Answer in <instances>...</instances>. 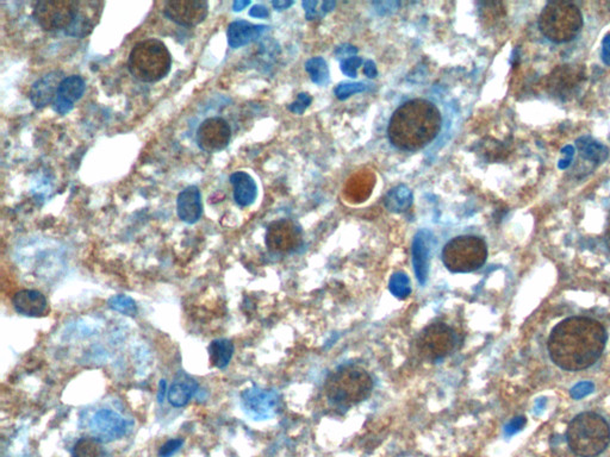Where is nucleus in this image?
Instances as JSON below:
<instances>
[{"label": "nucleus", "mask_w": 610, "mask_h": 457, "mask_svg": "<svg viewBox=\"0 0 610 457\" xmlns=\"http://www.w3.org/2000/svg\"><path fill=\"white\" fill-rule=\"evenodd\" d=\"M184 444V439L181 438H174L166 442L164 446H161L159 450V457H171L178 451V450Z\"/></svg>", "instance_id": "obj_35"}, {"label": "nucleus", "mask_w": 610, "mask_h": 457, "mask_svg": "<svg viewBox=\"0 0 610 457\" xmlns=\"http://www.w3.org/2000/svg\"><path fill=\"white\" fill-rule=\"evenodd\" d=\"M606 244H608V246H610V215H609V219H608V225H606Z\"/></svg>", "instance_id": "obj_47"}, {"label": "nucleus", "mask_w": 610, "mask_h": 457, "mask_svg": "<svg viewBox=\"0 0 610 457\" xmlns=\"http://www.w3.org/2000/svg\"><path fill=\"white\" fill-rule=\"evenodd\" d=\"M524 425H526V418L524 417H517V418L512 419L508 425L505 426V435L507 436H512V435H515L519 431L522 430V428Z\"/></svg>", "instance_id": "obj_39"}, {"label": "nucleus", "mask_w": 610, "mask_h": 457, "mask_svg": "<svg viewBox=\"0 0 610 457\" xmlns=\"http://www.w3.org/2000/svg\"><path fill=\"white\" fill-rule=\"evenodd\" d=\"M102 3L98 1H78L77 15L71 27L65 32L66 35L77 39H82L90 35L98 22L102 12Z\"/></svg>", "instance_id": "obj_13"}, {"label": "nucleus", "mask_w": 610, "mask_h": 457, "mask_svg": "<svg viewBox=\"0 0 610 457\" xmlns=\"http://www.w3.org/2000/svg\"><path fill=\"white\" fill-rule=\"evenodd\" d=\"M234 343L227 338L212 340L207 348L212 366L219 369L227 368L234 355Z\"/></svg>", "instance_id": "obj_24"}, {"label": "nucleus", "mask_w": 610, "mask_h": 457, "mask_svg": "<svg viewBox=\"0 0 610 457\" xmlns=\"http://www.w3.org/2000/svg\"><path fill=\"white\" fill-rule=\"evenodd\" d=\"M103 446L98 438L82 437L77 441L72 457H102Z\"/></svg>", "instance_id": "obj_28"}, {"label": "nucleus", "mask_w": 610, "mask_h": 457, "mask_svg": "<svg viewBox=\"0 0 610 457\" xmlns=\"http://www.w3.org/2000/svg\"><path fill=\"white\" fill-rule=\"evenodd\" d=\"M249 15L255 18H266L268 16V10L262 5H254L249 11Z\"/></svg>", "instance_id": "obj_42"}, {"label": "nucleus", "mask_w": 610, "mask_h": 457, "mask_svg": "<svg viewBox=\"0 0 610 457\" xmlns=\"http://www.w3.org/2000/svg\"><path fill=\"white\" fill-rule=\"evenodd\" d=\"M373 390V380L364 368L349 364L332 371L325 383V397L337 407L354 406L364 402Z\"/></svg>", "instance_id": "obj_3"}, {"label": "nucleus", "mask_w": 610, "mask_h": 457, "mask_svg": "<svg viewBox=\"0 0 610 457\" xmlns=\"http://www.w3.org/2000/svg\"><path fill=\"white\" fill-rule=\"evenodd\" d=\"M91 428L100 437L108 438L111 441L124 436L128 424L121 414L110 409H103L94 414Z\"/></svg>", "instance_id": "obj_15"}, {"label": "nucleus", "mask_w": 610, "mask_h": 457, "mask_svg": "<svg viewBox=\"0 0 610 457\" xmlns=\"http://www.w3.org/2000/svg\"><path fill=\"white\" fill-rule=\"evenodd\" d=\"M606 342V332L601 323L587 317H572L552 330L548 352L562 369L583 371L599 359Z\"/></svg>", "instance_id": "obj_1"}, {"label": "nucleus", "mask_w": 610, "mask_h": 457, "mask_svg": "<svg viewBox=\"0 0 610 457\" xmlns=\"http://www.w3.org/2000/svg\"><path fill=\"white\" fill-rule=\"evenodd\" d=\"M356 53H358V49L351 46V44H344V46H341V47L337 49V55L339 56V59L342 60V61L349 59L351 55H356Z\"/></svg>", "instance_id": "obj_40"}, {"label": "nucleus", "mask_w": 610, "mask_h": 457, "mask_svg": "<svg viewBox=\"0 0 610 457\" xmlns=\"http://www.w3.org/2000/svg\"><path fill=\"white\" fill-rule=\"evenodd\" d=\"M583 27V15L577 5L557 0L545 5L539 16V29L554 44H567L578 36Z\"/></svg>", "instance_id": "obj_5"}, {"label": "nucleus", "mask_w": 610, "mask_h": 457, "mask_svg": "<svg viewBox=\"0 0 610 457\" xmlns=\"http://www.w3.org/2000/svg\"><path fill=\"white\" fill-rule=\"evenodd\" d=\"M305 69L309 73L310 78L316 85L323 86L329 81L328 65L325 62V59L322 58H313L308 62L305 63Z\"/></svg>", "instance_id": "obj_29"}, {"label": "nucleus", "mask_w": 610, "mask_h": 457, "mask_svg": "<svg viewBox=\"0 0 610 457\" xmlns=\"http://www.w3.org/2000/svg\"><path fill=\"white\" fill-rule=\"evenodd\" d=\"M172 67V55L161 41L145 39L131 49L128 60L130 74L138 81H160Z\"/></svg>", "instance_id": "obj_6"}, {"label": "nucleus", "mask_w": 610, "mask_h": 457, "mask_svg": "<svg viewBox=\"0 0 610 457\" xmlns=\"http://www.w3.org/2000/svg\"><path fill=\"white\" fill-rule=\"evenodd\" d=\"M441 256L443 265L452 273H472L484 266L488 246L477 236H458L447 243Z\"/></svg>", "instance_id": "obj_7"}, {"label": "nucleus", "mask_w": 610, "mask_h": 457, "mask_svg": "<svg viewBox=\"0 0 610 457\" xmlns=\"http://www.w3.org/2000/svg\"><path fill=\"white\" fill-rule=\"evenodd\" d=\"M310 102H311V97L309 94H298L297 100L290 105V111H292L294 114H301L310 105Z\"/></svg>", "instance_id": "obj_36"}, {"label": "nucleus", "mask_w": 610, "mask_h": 457, "mask_svg": "<svg viewBox=\"0 0 610 457\" xmlns=\"http://www.w3.org/2000/svg\"><path fill=\"white\" fill-rule=\"evenodd\" d=\"M376 185V175L371 171H360L349 178L344 186V197L351 203H363L371 196Z\"/></svg>", "instance_id": "obj_20"}, {"label": "nucleus", "mask_w": 610, "mask_h": 457, "mask_svg": "<svg viewBox=\"0 0 610 457\" xmlns=\"http://www.w3.org/2000/svg\"><path fill=\"white\" fill-rule=\"evenodd\" d=\"M231 138V126L223 118H207L197 131V143L203 152H221L227 148Z\"/></svg>", "instance_id": "obj_12"}, {"label": "nucleus", "mask_w": 610, "mask_h": 457, "mask_svg": "<svg viewBox=\"0 0 610 457\" xmlns=\"http://www.w3.org/2000/svg\"><path fill=\"white\" fill-rule=\"evenodd\" d=\"M231 183L234 187V199L238 205L247 207L254 203L258 194V188L254 179L245 172L231 174Z\"/></svg>", "instance_id": "obj_23"}, {"label": "nucleus", "mask_w": 610, "mask_h": 457, "mask_svg": "<svg viewBox=\"0 0 610 457\" xmlns=\"http://www.w3.org/2000/svg\"><path fill=\"white\" fill-rule=\"evenodd\" d=\"M86 90L85 80L79 75H71L63 79L60 84L56 98L53 102V110L59 114H67L74 107L75 102L82 98Z\"/></svg>", "instance_id": "obj_14"}, {"label": "nucleus", "mask_w": 610, "mask_h": 457, "mask_svg": "<svg viewBox=\"0 0 610 457\" xmlns=\"http://www.w3.org/2000/svg\"><path fill=\"white\" fill-rule=\"evenodd\" d=\"M413 260H414L415 272L417 274L420 282H424L428 270V262H429V248L427 244L426 234L420 232L415 237L414 246H413Z\"/></svg>", "instance_id": "obj_26"}, {"label": "nucleus", "mask_w": 610, "mask_h": 457, "mask_svg": "<svg viewBox=\"0 0 610 457\" xmlns=\"http://www.w3.org/2000/svg\"><path fill=\"white\" fill-rule=\"evenodd\" d=\"M392 292L395 294H408L409 293V282H408L407 275L402 273H397L394 275L391 280Z\"/></svg>", "instance_id": "obj_33"}, {"label": "nucleus", "mask_w": 610, "mask_h": 457, "mask_svg": "<svg viewBox=\"0 0 610 457\" xmlns=\"http://www.w3.org/2000/svg\"><path fill=\"white\" fill-rule=\"evenodd\" d=\"M592 391H594V383H579L572 388L571 397L576 400H578V399L584 398L588 395H590Z\"/></svg>", "instance_id": "obj_37"}, {"label": "nucleus", "mask_w": 610, "mask_h": 457, "mask_svg": "<svg viewBox=\"0 0 610 457\" xmlns=\"http://www.w3.org/2000/svg\"><path fill=\"white\" fill-rule=\"evenodd\" d=\"M267 27L255 25L247 20H235L228 27V44L233 49L251 44L265 32Z\"/></svg>", "instance_id": "obj_21"}, {"label": "nucleus", "mask_w": 610, "mask_h": 457, "mask_svg": "<svg viewBox=\"0 0 610 457\" xmlns=\"http://www.w3.org/2000/svg\"><path fill=\"white\" fill-rule=\"evenodd\" d=\"M198 391V383L196 380L192 379L191 376L185 374L184 371H179L173 381L172 386L169 388V404L174 407H184L190 403L195 395Z\"/></svg>", "instance_id": "obj_22"}, {"label": "nucleus", "mask_w": 610, "mask_h": 457, "mask_svg": "<svg viewBox=\"0 0 610 457\" xmlns=\"http://www.w3.org/2000/svg\"><path fill=\"white\" fill-rule=\"evenodd\" d=\"M413 200H414L413 192L407 186L399 185L387 193L385 197V206L389 211L401 213L407 211L411 206Z\"/></svg>", "instance_id": "obj_27"}, {"label": "nucleus", "mask_w": 610, "mask_h": 457, "mask_svg": "<svg viewBox=\"0 0 610 457\" xmlns=\"http://www.w3.org/2000/svg\"><path fill=\"white\" fill-rule=\"evenodd\" d=\"M566 438L570 449L577 456H597L609 444V424L599 414L584 412L570 423Z\"/></svg>", "instance_id": "obj_4"}, {"label": "nucleus", "mask_w": 610, "mask_h": 457, "mask_svg": "<svg viewBox=\"0 0 610 457\" xmlns=\"http://www.w3.org/2000/svg\"><path fill=\"white\" fill-rule=\"evenodd\" d=\"M364 72L365 74L368 75V78H376L377 74H378L376 65H375L373 61H368V62L365 63Z\"/></svg>", "instance_id": "obj_43"}, {"label": "nucleus", "mask_w": 610, "mask_h": 457, "mask_svg": "<svg viewBox=\"0 0 610 457\" xmlns=\"http://www.w3.org/2000/svg\"><path fill=\"white\" fill-rule=\"evenodd\" d=\"M266 246L271 251L286 254L297 251L301 246V231L290 219H280L267 227Z\"/></svg>", "instance_id": "obj_10"}, {"label": "nucleus", "mask_w": 610, "mask_h": 457, "mask_svg": "<svg viewBox=\"0 0 610 457\" xmlns=\"http://www.w3.org/2000/svg\"><path fill=\"white\" fill-rule=\"evenodd\" d=\"M601 58H602V61L604 62V65L610 66V34L606 35V37L603 39Z\"/></svg>", "instance_id": "obj_41"}, {"label": "nucleus", "mask_w": 610, "mask_h": 457, "mask_svg": "<svg viewBox=\"0 0 610 457\" xmlns=\"http://www.w3.org/2000/svg\"><path fill=\"white\" fill-rule=\"evenodd\" d=\"M63 79L65 78H63V73L58 71L51 72L49 74L39 79L32 85L29 94L32 105L35 106L36 109H44L51 102H54L60 84Z\"/></svg>", "instance_id": "obj_17"}, {"label": "nucleus", "mask_w": 610, "mask_h": 457, "mask_svg": "<svg viewBox=\"0 0 610 457\" xmlns=\"http://www.w3.org/2000/svg\"><path fill=\"white\" fill-rule=\"evenodd\" d=\"M251 4V1H235L234 5H233V8H234V11H242L243 8L248 6V5Z\"/></svg>", "instance_id": "obj_45"}, {"label": "nucleus", "mask_w": 610, "mask_h": 457, "mask_svg": "<svg viewBox=\"0 0 610 457\" xmlns=\"http://www.w3.org/2000/svg\"><path fill=\"white\" fill-rule=\"evenodd\" d=\"M109 306L124 316L133 317L137 313L136 303L129 296H123V294L115 296L110 299Z\"/></svg>", "instance_id": "obj_31"}, {"label": "nucleus", "mask_w": 610, "mask_h": 457, "mask_svg": "<svg viewBox=\"0 0 610 457\" xmlns=\"http://www.w3.org/2000/svg\"><path fill=\"white\" fill-rule=\"evenodd\" d=\"M361 63H363L361 58L352 56V58H349V59L341 61V71L344 72V74L347 75V77L356 78V71H358V68L361 66Z\"/></svg>", "instance_id": "obj_34"}, {"label": "nucleus", "mask_w": 610, "mask_h": 457, "mask_svg": "<svg viewBox=\"0 0 610 457\" xmlns=\"http://www.w3.org/2000/svg\"><path fill=\"white\" fill-rule=\"evenodd\" d=\"M12 305L24 317L44 316L48 310L47 298L36 289H20L13 294Z\"/></svg>", "instance_id": "obj_18"}, {"label": "nucleus", "mask_w": 610, "mask_h": 457, "mask_svg": "<svg viewBox=\"0 0 610 457\" xmlns=\"http://www.w3.org/2000/svg\"><path fill=\"white\" fill-rule=\"evenodd\" d=\"M576 147L578 148L580 157L596 164H602L609 155V149L590 136L579 137L576 141Z\"/></svg>", "instance_id": "obj_25"}, {"label": "nucleus", "mask_w": 610, "mask_h": 457, "mask_svg": "<svg viewBox=\"0 0 610 457\" xmlns=\"http://www.w3.org/2000/svg\"><path fill=\"white\" fill-rule=\"evenodd\" d=\"M562 154L564 155V159L559 161L558 168L566 169L571 164L572 159L575 157V147H572V145L564 147Z\"/></svg>", "instance_id": "obj_38"}, {"label": "nucleus", "mask_w": 610, "mask_h": 457, "mask_svg": "<svg viewBox=\"0 0 610 457\" xmlns=\"http://www.w3.org/2000/svg\"><path fill=\"white\" fill-rule=\"evenodd\" d=\"M273 5V8L275 10H285V8H289L290 6H292L294 5V1H287V0H275L272 3Z\"/></svg>", "instance_id": "obj_44"}, {"label": "nucleus", "mask_w": 610, "mask_h": 457, "mask_svg": "<svg viewBox=\"0 0 610 457\" xmlns=\"http://www.w3.org/2000/svg\"><path fill=\"white\" fill-rule=\"evenodd\" d=\"M455 333L443 323L427 326L416 342L420 355L428 361H438L450 355L455 347Z\"/></svg>", "instance_id": "obj_9"}, {"label": "nucleus", "mask_w": 610, "mask_h": 457, "mask_svg": "<svg viewBox=\"0 0 610 457\" xmlns=\"http://www.w3.org/2000/svg\"><path fill=\"white\" fill-rule=\"evenodd\" d=\"M164 16L181 27H196L209 13V4L204 0H171L164 5Z\"/></svg>", "instance_id": "obj_11"}, {"label": "nucleus", "mask_w": 610, "mask_h": 457, "mask_svg": "<svg viewBox=\"0 0 610 457\" xmlns=\"http://www.w3.org/2000/svg\"><path fill=\"white\" fill-rule=\"evenodd\" d=\"M365 90H366V86L363 82H342L340 85H337L334 92H335L337 98L340 100H344V99L349 98L353 94L364 92Z\"/></svg>", "instance_id": "obj_32"}, {"label": "nucleus", "mask_w": 610, "mask_h": 457, "mask_svg": "<svg viewBox=\"0 0 610 457\" xmlns=\"http://www.w3.org/2000/svg\"><path fill=\"white\" fill-rule=\"evenodd\" d=\"M583 72L580 68L573 66H560L556 71L552 72L547 81V87L552 94L563 99L569 94L573 93L579 82L583 78Z\"/></svg>", "instance_id": "obj_16"}, {"label": "nucleus", "mask_w": 610, "mask_h": 457, "mask_svg": "<svg viewBox=\"0 0 610 457\" xmlns=\"http://www.w3.org/2000/svg\"><path fill=\"white\" fill-rule=\"evenodd\" d=\"M337 3L335 1H315V0H309L303 3V8L305 10V16L306 20H313L322 18L325 16L328 12L332 11L335 8Z\"/></svg>", "instance_id": "obj_30"}, {"label": "nucleus", "mask_w": 610, "mask_h": 457, "mask_svg": "<svg viewBox=\"0 0 610 457\" xmlns=\"http://www.w3.org/2000/svg\"><path fill=\"white\" fill-rule=\"evenodd\" d=\"M441 123V114L433 102L413 99L394 112L387 136L396 148L415 152L429 145L438 136Z\"/></svg>", "instance_id": "obj_2"}, {"label": "nucleus", "mask_w": 610, "mask_h": 457, "mask_svg": "<svg viewBox=\"0 0 610 457\" xmlns=\"http://www.w3.org/2000/svg\"><path fill=\"white\" fill-rule=\"evenodd\" d=\"M176 213L181 222L195 224L203 213L202 194L197 186H188L180 192L176 199Z\"/></svg>", "instance_id": "obj_19"}, {"label": "nucleus", "mask_w": 610, "mask_h": 457, "mask_svg": "<svg viewBox=\"0 0 610 457\" xmlns=\"http://www.w3.org/2000/svg\"><path fill=\"white\" fill-rule=\"evenodd\" d=\"M164 390H166V381H164V380H161L160 388H159V395H157V400H159V403L164 402Z\"/></svg>", "instance_id": "obj_46"}, {"label": "nucleus", "mask_w": 610, "mask_h": 457, "mask_svg": "<svg viewBox=\"0 0 610 457\" xmlns=\"http://www.w3.org/2000/svg\"><path fill=\"white\" fill-rule=\"evenodd\" d=\"M77 8L74 0H41L34 6L32 17L46 32H66L74 20Z\"/></svg>", "instance_id": "obj_8"}]
</instances>
